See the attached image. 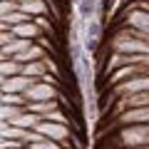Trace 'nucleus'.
Here are the masks:
<instances>
[{"instance_id": "nucleus-1", "label": "nucleus", "mask_w": 149, "mask_h": 149, "mask_svg": "<svg viewBox=\"0 0 149 149\" xmlns=\"http://www.w3.org/2000/svg\"><path fill=\"white\" fill-rule=\"evenodd\" d=\"M149 147V124H132L112 132L109 142H100V149H144Z\"/></svg>"}, {"instance_id": "nucleus-2", "label": "nucleus", "mask_w": 149, "mask_h": 149, "mask_svg": "<svg viewBox=\"0 0 149 149\" xmlns=\"http://www.w3.org/2000/svg\"><path fill=\"white\" fill-rule=\"evenodd\" d=\"M132 124H149V107H139V109H127L122 112L117 119H112L109 124H102V129L97 132V142H102L104 139L107 132H114V129L119 127H132Z\"/></svg>"}, {"instance_id": "nucleus-3", "label": "nucleus", "mask_w": 149, "mask_h": 149, "mask_svg": "<svg viewBox=\"0 0 149 149\" xmlns=\"http://www.w3.org/2000/svg\"><path fill=\"white\" fill-rule=\"evenodd\" d=\"M139 107H149V92H139V95H127V97H119L117 102H114V107H112L109 112H107L104 117L109 119H117L122 112L127 109H139Z\"/></svg>"}, {"instance_id": "nucleus-4", "label": "nucleus", "mask_w": 149, "mask_h": 149, "mask_svg": "<svg viewBox=\"0 0 149 149\" xmlns=\"http://www.w3.org/2000/svg\"><path fill=\"white\" fill-rule=\"evenodd\" d=\"M114 22H122L127 27H137V30H142V32L149 35V13H144V10H129L124 5L119 10V15L114 17Z\"/></svg>"}, {"instance_id": "nucleus-5", "label": "nucleus", "mask_w": 149, "mask_h": 149, "mask_svg": "<svg viewBox=\"0 0 149 149\" xmlns=\"http://www.w3.org/2000/svg\"><path fill=\"white\" fill-rule=\"evenodd\" d=\"M60 95H62V90L55 85H47V82H37V85H32L30 90L25 92L27 102H50V100H60Z\"/></svg>"}, {"instance_id": "nucleus-6", "label": "nucleus", "mask_w": 149, "mask_h": 149, "mask_svg": "<svg viewBox=\"0 0 149 149\" xmlns=\"http://www.w3.org/2000/svg\"><path fill=\"white\" fill-rule=\"evenodd\" d=\"M40 80L27 77V74H17V77H8L3 80V92H15V95H25L32 85H37Z\"/></svg>"}, {"instance_id": "nucleus-7", "label": "nucleus", "mask_w": 149, "mask_h": 149, "mask_svg": "<svg viewBox=\"0 0 149 149\" xmlns=\"http://www.w3.org/2000/svg\"><path fill=\"white\" fill-rule=\"evenodd\" d=\"M5 32H10L13 37H22V40H32L35 42L37 37H42L45 32L40 30V27L35 25V22H22V25H15V27H10V30H5Z\"/></svg>"}, {"instance_id": "nucleus-8", "label": "nucleus", "mask_w": 149, "mask_h": 149, "mask_svg": "<svg viewBox=\"0 0 149 149\" xmlns=\"http://www.w3.org/2000/svg\"><path fill=\"white\" fill-rule=\"evenodd\" d=\"M47 65H45V57L37 60V62H30V65H22V74H27V77H35V80H42L45 74H47Z\"/></svg>"}, {"instance_id": "nucleus-9", "label": "nucleus", "mask_w": 149, "mask_h": 149, "mask_svg": "<svg viewBox=\"0 0 149 149\" xmlns=\"http://www.w3.org/2000/svg\"><path fill=\"white\" fill-rule=\"evenodd\" d=\"M0 72H3V80L17 77V74H22V65L17 62V60H3V62H0Z\"/></svg>"}, {"instance_id": "nucleus-10", "label": "nucleus", "mask_w": 149, "mask_h": 149, "mask_svg": "<svg viewBox=\"0 0 149 149\" xmlns=\"http://www.w3.org/2000/svg\"><path fill=\"white\" fill-rule=\"evenodd\" d=\"M0 102H3V104H10V107H25V109H27V104H30L25 95H15V92H3V100Z\"/></svg>"}, {"instance_id": "nucleus-11", "label": "nucleus", "mask_w": 149, "mask_h": 149, "mask_svg": "<svg viewBox=\"0 0 149 149\" xmlns=\"http://www.w3.org/2000/svg\"><path fill=\"white\" fill-rule=\"evenodd\" d=\"M25 107H10V104H3V122H13L15 117L25 114Z\"/></svg>"}, {"instance_id": "nucleus-12", "label": "nucleus", "mask_w": 149, "mask_h": 149, "mask_svg": "<svg viewBox=\"0 0 149 149\" xmlns=\"http://www.w3.org/2000/svg\"><path fill=\"white\" fill-rule=\"evenodd\" d=\"M0 10H3V15L17 13V10H20V3H15V0H0Z\"/></svg>"}, {"instance_id": "nucleus-13", "label": "nucleus", "mask_w": 149, "mask_h": 149, "mask_svg": "<svg viewBox=\"0 0 149 149\" xmlns=\"http://www.w3.org/2000/svg\"><path fill=\"white\" fill-rule=\"evenodd\" d=\"M144 149H149V147H144Z\"/></svg>"}, {"instance_id": "nucleus-14", "label": "nucleus", "mask_w": 149, "mask_h": 149, "mask_svg": "<svg viewBox=\"0 0 149 149\" xmlns=\"http://www.w3.org/2000/svg\"><path fill=\"white\" fill-rule=\"evenodd\" d=\"M147 3H149V0H147Z\"/></svg>"}]
</instances>
